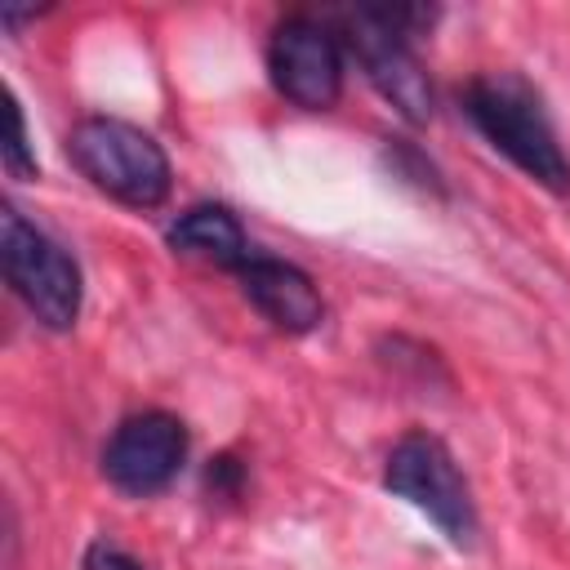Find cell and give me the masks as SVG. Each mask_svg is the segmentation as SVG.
Instances as JSON below:
<instances>
[{"instance_id": "cell-1", "label": "cell", "mask_w": 570, "mask_h": 570, "mask_svg": "<svg viewBox=\"0 0 570 570\" xmlns=\"http://www.w3.org/2000/svg\"><path fill=\"white\" fill-rule=\"evenodd\" d=\"M463 111L481 129V138L503 151L521 174H530L548 191H570V160L557 142V129L539 102V94L512 76H476L463 89Z\"/></svg>"}, {"instance_id": "cell-2", "label": "cell", "mask_w": 570, "mask_h": 570, "mask_svg": "<svg viewBox=\"0 0 570 570\" xmlns=\"http://www.w3.org/2000/svg\"><path fill=\"white\" fill-rule=\"evenodd\" d=\"M432 27V9H410V4H365L343 18L347 49L365 67L370 85L410 120L423 125L432 116V85L423 62L414 58V31Z\"/></svg>"}, {"instance_id": "cell-3", "label": "cell", "mask_w": 570, "mask_h": 570, "mask_svg": "<svg viewBox=\"0 0 570 570\" xmlns=\"http://www.w3.org/2000/svg\"><path fill=\"white\" fill-rule=\"evenodd\" d=\"M67 156L98 191L134 209H156L174 183L169 156L160 151V142L147 129L129 120H111V116L80 120L67 134Z\"/></svg>"}, {"instance_id": "cell-4", "label": "cell", "mask_w": 570, "mask_h": 570, "mask_svg": "<svg viewBox=\"0 0 570 570\" xmlns=\"http://www.w3.org/2000/svg\"><path fill=\"white\" fill-rule=\"evenodd\" d=\"M0 263L9 289L22 298V307L45 330H71L80 316V267L76 258L36 223H27L18 209H4L0 218Z\"/></svg>"}, {"instance_id": "cell-5", "label": "cell", "mask_w": 570, "mask_h": 570, "mask_svg": "<svg viewBox=\"0 0 570 570\" xmlns=\"http://www.w3.org/2000/svg\"><path fill=\"white\" fill-rule=\"evenodd\" d=\"M383 485L405 499L410 508H419L450 543L468 548L476 534V508H472V490L454 463V454L445 450V441H436L432 432H405L383 468Z\"/></svg>"}, {"instance_id": "cell-6", "label": "cell", "mask_w": 570, "mask_h": 570, "mask_svg": "<svg viewBox=\"0 0 570 570\" xmlns=\"http://www.w3.org/2000/svg\"><path fill=\"white\" fill-rule=\"evenodd\" d=\"M272 85L303 111H330L343 98V49L316 18H285L267 45Z\"/></svg>"}, {"instance_id": "cell-7", "label": "cell", "mask_w": 570, "mask_h": 570, "mask_svg": "<svg viewBox=\"0 0 570 570\" xmlns=\"http://www.w3.org/2000/svg\"><path fill=\"white\" fill-rule=\"evenodd\" d=\"M187 459V428L165 410L129 414L102 445V472L125 494L165 490Z\"/></svg>"}, {"instance_id": "cell-8", "label": "cell", "mask_w": 570, "mask_h": 570, "mask_svg": "<svg viewBox=\"0 0 570 570\" xmlns=\"http://www.w3.org/2000/svg\"><path fill=\"white\" fill-rule=\"evenodd\" d=\"M236 276H240L245 298H249L276 330H285V334H307V330L321 325L325 303H321L316 281H312L303 267H294V263H285V258H272V254H249V258L236 267Z\"/></svg>"}, {"instance_id": "cell-9", "label": "cell", "mask_w": 570, "mask_h": 570, "mask_svg": "<svg viewBox=\"0 0 570 570\" xmlns=\"http://www.w3.org/2000/svg\"><path fill=\"white\" fill-rule=\"evenodd\" d=\"M169 245L178 254H191V258H205V263H218V267H240L249 258V245H245V232L236 223L232 209L223 205H191L174 218L169 227Z\"/></svg>"}, {"instance_id": "cell-10", "label": "cell", "mask_w": 570, "mask_h": 570, "mask_svg": "<svg viewBox=\"0 0 570 570\" xmlns=\"http://www.w3.org/2000/svg\"><path fill=\"white\" fill-rule=\"evenodd\" d=\"M4 125H9V134H4V169L13 178H36V151L27 142V120H22V107H18L13 94H4Z\"/></svg>"}, {"instance_id": "cell-11", "label": "cell", "mask_w": 570, "mask_h": 570, "mask_svg": "<svg viewBox=\"0 0 570 570\" xmlns=\"http://www.w3.org/2000/svg\"><path fill=\"white\" fill-rule=\"evenodd\" d=\"M85 570H147V566H142L134 552H125L120 543L98 539V543L85 548Z\"/></svg>"}]
</instances>
